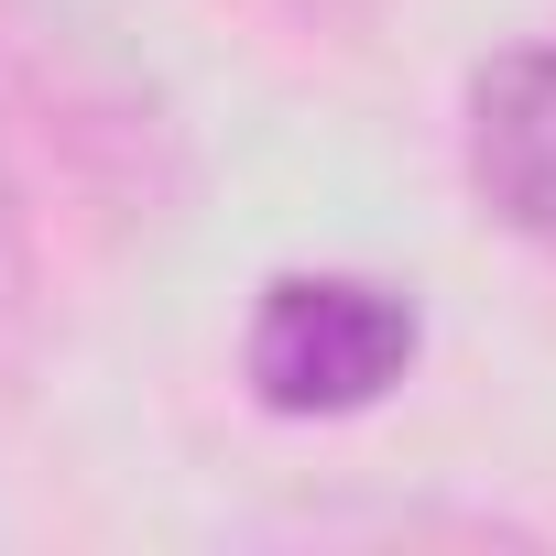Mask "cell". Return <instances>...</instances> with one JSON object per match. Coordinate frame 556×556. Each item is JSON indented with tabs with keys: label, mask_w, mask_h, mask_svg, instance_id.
<instances>
[{
	"label": "cell",
	"mask_w": 556,
	"mask_h": 556,
	"mask_svg": "<svg viewBox=\"0 0 556 556\" xmlns=\"http://www.w3.org/2000/svg\"><path fill=\"white\" fill-rule=\"evenodd\" d=\"M426 350V306L415 285H382V273H273L251 295V328H240V382L262 415L285 426H339V415H371L404 393Z\"/></svg>",
	"instance_id": "obj_2"
},
{
	"label": "cell",
	"mask_w": 556,
	"mask_h": 556,
	"mask_svg": "<svg viewBox=\"0 0 556 556\" xmlns=\"http://www.w3.org/2000/svg\"><path fill=\"white\" fill-rule=\"evenodd\" d=\"M295 12H317V23H361L371 0H295Z\"/></svg>",
	"instance_id": "obj_5"
},
{
	"label": "cell",
	"mask_w": 556,
	"mask_h": 556,
	"mask_svg": "<svg viewBox=\"0 0 556 556\" xmlns=\"http://www.w3.org/2000/svg\"><path fill=\"white\" fill-rule=\"evenodd\" d=\"M0 175L88 240H142L186 207V131L164 88L45 0H0Z\"/></svg>",
	"instance_id": "obj_1"
},
{
	"label": "cell",
	"mask_w": 556,
	"mask_h": 556,
	"mask_svg": "<svg viewBox=\"0 0 556 556\" xmlns=\"http://www.w3.org/2000/svg\"><path fill=\"white\" fill-rule=\"evenodd\" d=\"M458 164L491 229L556 251V45H502L469 66Z\"/></svg>",
	"instance_id": "obj_3"
},
{
	"label": "cell",
	"mask_w": 556,
	"mask_h": 556,
	"mask_svg": "<svg viewBox=\"0 0 556 556\" xmlns=\"http://www.w3.org/2000/svg\"><path fill=\"white\" fill-rule=\"evenodd\" d=\"M45 361V262H34V207L0 175V393Z\"/></svg>",
	"instance_id": "obj_4"
}]
</instances>
